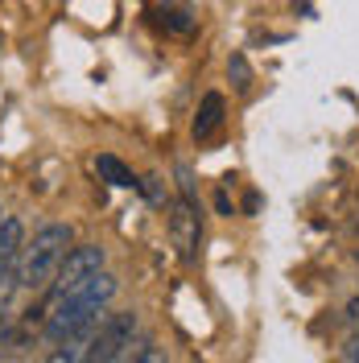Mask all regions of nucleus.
<instances>
[{
    "instance_id": "1",
    "label": "nucleus",
    "mask_w": 359,
    "mask_h": 363,
    "mask_svg": "<svg viewBox=\"0 0 359 363\" xmlns=\"http://www.w3.org/2000/svg\"><path fill=\"white\" fill-rule=\"evenodd\" d=\"M116 297V277L112 272H95L83 289H74L70 297H62L58 306L45 310L42 335L54 347H83L95 335V326L104 322V306Z\"/></svg>"
},
{
    "instance_id": "2",
    "label": "nucleus",
    "mask_w": 359,
    "mask_h": 363,
    "mask_svg": "<svg viewBox=\"0 0 359 363\" xmlns=\"http://www.w3.org/2000/svg\"><path fill=\"white\" fill-rule=\"evenodd\" d=\"M70 244H74V231L67 223H45L21 252V264H17V285L21 289H50L54 272L62 269Z\"/></svg>"
},
{
    "instance_id": "3",
    "label": "nucleus",
    "mask_w": 359,
    "mask_h": 363,
    "mask_svg": "<svg viewBox=\"0 0 359 363\" xmlns=\"http://www.w3.org/2000/svg\"><path fill=\"white\" fill-rule=\"evenodd\" d=\"M95 272H104V248H95V244H70L62 269L54 272V281L45 289V310L58 306L62 297H70L74 289H83Z\"/></svg>"
},
{
    "instance_id": "4",
    "label": "nucleus",
    "mask_w": 359,
    "mask_h": 363,
    "mask_svg": "<svg viewBox=\"0 0 359 363\" xmlns=\"http://www.w3.org/2000/svg\"><path fill=\"white\" fill-rule=\"evenodd\" d=\"M136 339V314L120 310V314H104V322L95 326V335L83 342V363H116L120 351Z\"/></svg>"
},
{
    "instance_id": "5",
    "label": "nucleus",
    "mask_w": 359,
    "mask_h": 363,
    "mask_svg": "<svg viewBox=\"0 0 359 363\" xmlns=\"http://www.w3.org/2000/svg\"><path fill=\"white\" fill-rule=\"evenodd\" d=\"M21 252H25V227H21V219H4V223H0V297L9 294V285L17 281Z\"/></svg>"
},
{
    "instance_id": "6",
    "label": "nucleus",
    "mask_w": 359,
    "mask_h": 363,
    "mask_svg": "<svg viewBox=\"0 0 359 363\" xmlns=\"http://www.w3.org/2000/svg\"><path fill=\"white\" fill-rule=\"evenodd\" d=\"M170 231H174V248H178L182 260H194V248H199V211H194V203H190V199L174 203Z\"/></svg>"
},
{
    "instance_id": "7",
    "label": "nucleus",
    "mask_w": 359,
    "mask_h": 363,
    "mask_svg": "<svg viewBox=\"0 0 359 363\" xmlns=\"http://www.w3.org/2000/svg\"><path fill=\"white\" fill-rule=\"evenodd\" d=\"M219 124H223V95H202L199 104V116H194V140H211V136L219 133Z\"/></svg>"
},
{
    "instance_id": "8",
    "label": "nucleus",
    "mask_w": 359,
    "mask_h": 363,
    "mask_svg": "<svg viewBox=\"0 0 359 363\" xmlns=\"http://www.w3.org/2000/svg\"><path fill=\"white\" fill-rule=\"evenodd\" d=\"M95 169H99V178L108 182V186H136L133 169L120 157H112V153H99V157H95Z\"/></svg>"
},
{
    "instance_id": "9",
    "label": "nucleus",
    "mask_w": 359,
    "mask_h": 363,
    "mask_svg": "<svg viewBox=\"0 0 359 363\" xmlns=\"http://www.w3.org/2000/svg\"><path fill=\"white\" fill-rule=\"evenodd\" d=\"M116 363H158V347H153L149 335H136V339L120 351V359Z\"/></svg>"
},
{
    "instance_id": "10",
    "label": "nucleus",
    "mask_w": 359,
    "mask_h": 363,
    "mask_svg": "<svg viewBox=\"0 0 359 363\" xmlns=\"http://www.w3.org/2000/svg\"><path fill=\"white\" fill-rule=\"evenodd\" d=\"M42 363H83V347H54Z\"/></svg>"
},
{
    "instance_id": "11",
    "label": "nucleus",
    "mask_w": 359,
    "mask_h": 363,
    "mask_svg": "<svg viewBox=\"0 0 359 363\" xmlns=\"http://www.w3.org/2000/svg\"><path fill=\"white\" fill-rule=\"evenodd\" d=\"M231 74H236V87H248V62H244V54H236V58H231Z\"/></svg>"
},
{
    "instance_id": "12",
    "label": "nucleus",
    "mask_w": 359,
    "mask_h": 363,
    "mask_svg": "<svg viewBox=\"0 0 359 363\" xmlns=\"http://www.w3.org/2000/svg\"><path fill=\"white\" fill-rule=\"evenodd\" d=\"M9 342H13V335H4V330H0V359H4V347H9Z\"/></svg>"
},
{
    "instance_id": "13",
    "label": "nucleus",
    "mask_w": 359,
    "mask_h": 363,
    "mask_svg": "<svg viewBox=\"0 0 359 363\" xmlns=\"http://www.w3.org/2000/svg\"><path fill=\"white\" fill-rule=\"evenodd\" d=\"M351 363H359V339L351 342Z\"/></svg>"
},
{
    "instance_id": "14",
    "label": "nucleus",
    "mask_w": 359,
    "mask_h": 363,
    "mask_svg": "<svg viewBox=\"0 0 359 363\" xmlns=\"http://www.w3.org/2000/svg\"><path fill=\"white\" fill-rule=\"evenodd\" d=\"M0 314H4V297H0ZM0 322H4V318H0Z\"/></svg>"
},
{
    "instance_id": "15",
    "label": "nucleus",
    "mask_w": 359,
    "mask_h": 363,
    "mask_svg": "<svg viewBox=\"0 0 359 363\" xmlns=\"http://www.w3.org/2000/svg\"><path fill=\"white\" fill-rule=\"evenodd\" d=\"M355 260H359V256H355Z\"/></svg>"
}]
</instances>
